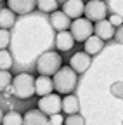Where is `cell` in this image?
<instances>
[{"label": "cell", "instance_id": "obj_1", "mask_svg": "<svg viewBox=\"0 0 123 125\" xmlns=\"http://www.w3.org/2000/svg\"><path fill=\"white\" fill-rule=\"evenodd\" d=\"M52 82H54V90L57 94L66 96V94H71L78 85V73L73 71L69 66H63L54 75Z\"/></svg>", "mask_w": 123, "mask_h": 125}, {"label": "cell", "instance_id": "obj_2", "mask_svg": "<svg viewBox=\"0 0 123 125\" xmlns=\"http://www.w3.org/2000/svg\"><path fill=\"white\" fill-rule=\"evenodd\" d=\"M61 68H63V57L56 51H47L38 56L37 59V71L38 75L54 76Z\"/></svg>", "mask_w": 123, "mask_h": 125}, {"label": "cell", "instance_id": "obj_3", "mask_svg": "<svg viewBox=\"0 0 123 125\" xmlns=\"http://www.w3.org/2000/svg\"><path fill=\"white\" fill-rule=\"evenodd\" d=\"M10 89L18 99H29L31 96H35V76L24 71L18 73L12 78Z\"/></svg>", "mask_w": 123, "mask_h": 125}, {"label": "cell", "instance_id": "obj_4", "mask_svg": "<svg viewBox=\"0 0 123 125\" xmlns=\"http://www.w3.org/2000/svg\"><path fill=\"white\" fill-rule=\"evenodd\" d=\"M69 33L73 35L75 42H85L90 35H94V24L92 21H88L87 18H78V19H73L71 26H69Z\"/></svg>", "mask_w": 123, "mask_h": 125}, {"label": "cell", "instance_id": "obj_5", "mask_svg": "<svg viewBox=\"0 0 123 125\" xmlns=\"http://www.w3.org/2000/svg\"><path fill=\"white\" fill-rule=\"evenodd\" d=\"M38 109L42 113H45L47 116H50V115H56V113H61V109H63V99L59 97V94L56 92H52V94H49V96H43V97H40L38 99Z\"/></svg>", "mask_w": 123, "mask_h": 125}, {"label": "cell", "instance_id": "obj_6", "mask_svg": "<svg viewBox=\"0 0 123 125\" xmlns=\"http://www.w3.org/2000/svg\"><path fill=\"white\" fill-rule=\"evenodd\" d=\"M85 18L88 21H102L107 16V5L102 2V0H88L85 4Z\"/></svg>", "mask_w": 123, "mask_h": 125}, {"label": "cell", "instance_id": "obj_7", "mask_svg": "<svg viewBox=\"0 0 123 125\" xmlns=\"http://www.w3.org/2000/svg\"><path fill=\"white\" fill-rule=\"evenodd\" d=\"M92 64V57L85 52V51H78L75 52L71 57H69V68L76 73H83L90 68Z\"/></svg>", "mask_w": 123, "mask_h": 125}, {"label": "cell", "instance_id": "obj_8", "mask_svg": "<svg viewBox=\"0 0 123 125\" xmlns=\"http://www.w3.org/2000/svg\"><path fill=\"white\" fill-rule=\"evenodd\" d=\"M7 7L16 16H24L37 9V0H7Z\"/></svg>", "mask_w": 123, "mask_h": 125}, {"label": "cell", "instance_id": "obj_9", "mask_svg": "<svg viewBox=\"0 0 123 125\" xmlns=\"http://www.w3.org/2000/svg\"><path fill=\"white\" fill-rule=\"evenodd\" d=\"M85 10L83 0H66L63 4V12L68 16L69 19H78L82 18V14Z\"/></svg>", "mask_w": 123, "mask_h": 125}, {"label": "cell", "instance_id": "obj_10", "mask_svg": "<svg viewBox=\"0 0 123 125\" xmlns=\"http://www.w3.org/2000/svg\"><path fill=\"white\" fill-rule=\"evenodd\" d=\"M23 125H50L49 116L40 109H28L23 115Z\"/></svg>", "mask_w": 123, "mask_h": 125}, {"label": "cell", "instance_id": "obj_11", "mask_svg": "<svg viewBox=\"0 0 123 125\" xmlns=\"http://www.w3.org/2000/svg\"><path fill=\"white\" fill-rule=\"evenodd\" d=\"M54 92V82L50 76H45V75H40L35 78V94L40 97L43 96H49V94Z\"/></svg>", "mask_w": 123, "mask_h": 125}, {"label": "cell", "instance_id": "obj_12", "mask_svg": "<svg viewBox=\"0 0 123 125\" xmlns=\"http://www.w3.org/2000/svg\"><path fill=\"white\" fill-rule=\"evenodd\" d=\"M114 26L107 21V19H102V21H97L95 24H94V33L101 38V40H111V38H114Z\"/></svg>", "mask_w": 123, "mask_h": 125}, {"label": "cell", "instance_id": "obj_13", "mask_svg": "<svg viewBox=\"0 0 123 125\" xmlns=\"http://www.w3.org/2000/svg\"><path fill=\"white\" fill-rule=\"evenodd\" d=\"M50 24L56 31H66L69 26H71V19L63 12V10H54L50 14Z\"/></svg>", "mask_w": 123, "mask_h": 125}, {"label": "cell", "instance_id": "obj_14", "mask_svg": "<svg viewBox=\"0 0 123 125\" xmlns=\"http://www.w3.org/2000/svg\"><path fill=\"white\" fill-rule=\"evenodd\" d=\"M75 45V38L69 31H57L56 35V49L61 51V52H66V51H71Z\"/></svg>", "mask_w": 123, "mask_h": 125}, {"label": "cell", "instance_id": "obj_15", "mask_svg": "<svg viewBox=\"0 0 123 125\" xmlns=\"http://www.w3.org/2000/svg\"><path fill=\"white\" fill-rule=\"evenodd\" d=\"M83 49L88 56H97L102 49H104V40H101L97 35H90L85 42H83Z\"/></svg>", "mask_w": 123, "mask_h": 125}, {"label": "cell", "instance_id": "obj_16", "mask_svg": "<svg viewBox=\"0 0 123 125\" xmlns=\"http://www.w3.org/2000/svg\"><path fill=\"white\" fill-rule=\"evenodd\" d=\"M61 111H64L66 115H75V113L80 111V101L73 92L66 94L63 97V109H61Z\"/></svg>", "mask_w": 123, "mask_h": 125}, {"label": "cell", "instance_id": "obj_17", "mask_svg": "<svg viewBox=\"0 0 123 125\" xmlns=\"http://www.w3.org/2000/svg\"><path fill=\"white\" fill-rule=\"evenodd\" d=\"M14 23H16V14H14L9 7L0 9V28L9 30V28L14 26Z\"/></svg>", "mask_w": 123, "mask_h": 125}, {"label": "cell", "instance_id": "obj_18", "mask_svg": "<svg viewBox=\"0 0 123 125\" xmlns=\"http://www.w3.org/2000/svg\"><path fill=\"white\" fill-rule=\"evenodd\" d=\"M2 125H23V115L16 109H10V111L4 113Z\"/></svg>", "mask_w": 123, "mask_h": 125}, {"label": "cell", "instance_id": "obj_19", "mask_svg": "<svg viewBox=\"0 0 123 125\" xmlns=\"http://www.w3.org/2000/svg\"><path fill=\"white\" fill-rule=\"evenodd\" d=\"M57 7H59L57 0H37V9H40L42 12L52 14L54 10H57Z\"/></svg>", "mask_w": 123, "mask_h": 125}, {"label": "cell", "instance_id": "obj_20", "mask_svg": "<svg viewBox=\"0 0 123 125\" xmlns=\"http://www.w3.org/2000/svg\"><path fill=\"white\" fill-rule=\"evenodd\" d=\"M12 78L14 76H12V73L9 70H0V92H4V90H7L10 87Z\"/></svg>", "mask_w": 123, "mask_h": 125}, {"label": "cell", "instance_id": "obj_21", "mask_svg": "<svg viewBox=\"0 0 123 125\" xmlns=\"http://www.w3.org/2000/svg\"><path fill=\"white\" fill-rule=\"evenodd\" d=\"M14 64V61H12V54L4 49V51H0V70H10V66Z\"/></svg>", "mask_w": 123, "mask_h": 125}, {"label": "cell", "instance_id": "obj_22", "mask_svg": "<svg viewBox=\"0 0 123 125\" xmlns=\"http://www.w3.org/2000/svg\"><path fill=\"white\" fill-rule=\"evenodd\" d=\"M64 125H85V118L80 113H75V115H68L64 118Z\"/></svg>", "mask_w": 123, "mask_h": 125}, {"label": "cell", "instance_id": "obj_23", "mask_svg": "<svg viewBox=\"0 0 123 125\" xmlns=\"http://www.w3.org/2000/svg\"><path fill=\"white\" fill-rule=\"evenodd\" d=\"M9 43H10V31H9V30H4V28H0V51L7 49Z\"/></svg>", "mask_w": 123, "mask_h": 125}, {"label": "cell", "instance_id": "obj_24", "mask_svg": "<svg viewBox=\"0 0 123 125\" xmlns=\"http://www.w3.org/2000/svg\"><path fill=\"white\" fill-rule=\"evenodd\" d=\"M109 90H111V94H113L114 97L123 99V82H114V83H111Z\"/></svg>", "mask_w": 123, "mask_h": 125}, {"label": "cell", "instance_id": "obj_25", "mask_svg": "<svg viewBox=\"0 0 123 125\" xmlns=\"http://www.w3.org/2000/svg\"><path fill=\"white\" fill-rule=\"evenodd\" d=\"M49 123H50V125H64V116L61 115V113L50 115V116H49Z\"/></svg>", "mask_w": 123, "mask_h": 125}, {"label": "cell", "instance_id": "obj_26", "mask_svg": "<svg viewBox=\"0 0 123 125\" xmlns=\"http://www.w3.org/2000/svg\"><path fill=\"white\" fill-rule=\"evenodd\" d=\"M107 21H109L114 28H118V26H121V24H123V18H121L120 14H111L109 18H107Z\"/></svg>", "mask_w": 123, "mask_h": 125}, {"label": "cell", "instance_id": "obj_27", "mask_svg": "<svg viewBox=\"0 0 123 125\" xmlns=\"http://www.w3.org/2000/svg\"><path fill=\"white\" fill-rule=\"evenodd\" d=\"M114 40H116L118 43H123V24L114 30Z\"/></svg>", "mask_w": 123, "mask_h": 125}, {"label": "cell", "instance_id": "obj_28", "mask_svg": "<svg viewBox=\"0 0 123 125\" xmlns=\"http://www.w3.org/2000/svg\"><path fill=\"white\" fill-rule=\"evenodd\" d=\"M2 118H4V111H2V108H0V125H2Z\"/></svg>", "mask_w": 123, "mask_h": 125}, {"label": "cell", "instance_id": "obj_29", "mask_svg": "<svg viewBox=\"0 0 123 125\" xmlns=\"http://www.w3.org/2000/svg\"><path fill=\"white\" fill-rule=\"evenodd\" d=\"M0 2H7V0H0Z\"/></svg>", "mask_w": 123, "mask_h": 125}, {"label": "cell", "instance_id": "obj_30", "mask_svg": "<svg viewBox=\"0 0 123 125\" xmlns=\"http://www.w3.org/2000/svg\"><path fill=\"white\" fill-rule=\"evenodd\" d=\"M121 125H123V122H121Z\"/></svg>", "mask_w": 123, "mask_h": 125}]
</instances>
